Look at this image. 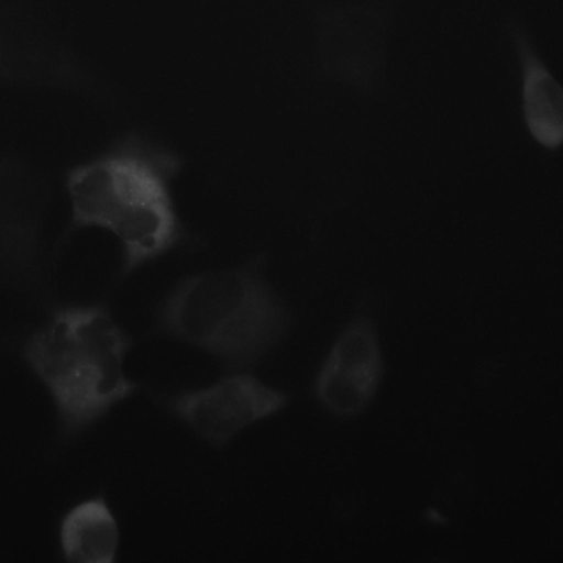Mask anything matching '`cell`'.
Wrapping results in <instances>:
<instances>
[{
    "label": "cell",
    "instance_id": "cell-2",
    "mask_svg": "<svg viewBox=\"0 0 563 563\" xmlns=\"http://www.w3.org/2000/svg\"><path fill=\"white\" fill-rule=\"evenodd\" d=\"M131 345L101 303L59 307L27 336L23 358L52 398L63 440L80 437L136 391L124 372Z\"/></svg>",
    "mask_w": 563,
    "mask_h": 563
},
{
    "label": "cell",
    "instance_id": "cell-7",
    "mask_svg": "<svg viewBox=\"0 0 563 563\" xmlns=\"http://www.w3.org/2000/svg\"><path fill=\"white\" fill-rule=\"evenodd\" d=\"M63 559L70 563H112L120 544L118 520L103 495L78 501L58 526Z\"/></svg>",
    "mask_w": 563,
    "mask_h": 563
},
{
    "label": "cell",
    "instance_id": "cell-5",
    "mask_svg": "<svg viewBox=\"0 0 563 563\" xmlns=\"http://www.w3.org/2000/svg\"><path fill=\"white\" fill-rule=\"evenodd\" d=\"M384 373L376 331L367 318L354 319L336 338L316 379L314 395L341 418L362 413L375 397Z\"/></svg>",
    "mask_w": 563,
    "mask_h": 563
},
{
    "label": "cell",
    "instance_id": "cell-4",
    "mask_svg": "<svg viewBox=\"0 0 563 563\" xmlns=\"http://www.w3.org/2000/svg\"><path fill=\"white\" fill-rule=\"evenodd\" d=\"M288 402V395L245 369L233 371L213 384L174 394L167 407L179 420L214 446H223L249 426Z\"/></svg>",
    "mask_w": 563,
    "mask_h": 563
},
{
    "label": "cell",
    "instance_id": "cell-8",
    "mask_svg": "<svg viewBox=\"0 0 563 563\" xmlns=\"http://www.w3.org/2000/svg\"><path fill=\"white\" fill-rule=\"evenodd\" d=\"M516 46L522 75V110L533 139L547 148L559 147L563 139V91L528 37L517 32Z\"/></svg>",
    "mask_w": 563,
    "mask_h": 563
},
{
    "label": "cell",
    "instance_id": "cell-3",
    "mask_svg": "<svg viewBox=\"0 0 563 563\" xmlns=\"http://www.w3.org/2000/svg\"><path fill=\"white\" fill-rule=\"evenodd\" d=\"M161 330L225 367L255 365L285 335L288 317L261 272V258L180 280L158 309Z\"/></svg>",
    "mask_w": 563,
    "mask_h": 563
},
{
    "label": "cell",
    "instance_id": "cell-1",
    "mask_svg": "<svg viewBox=\"0 0 563 563\" xmlns=\"http://www.w3.org/2000/svg\"><path fill=\"white\" fill-rule=\"evenodd\" d=\"M180 156L140 134H129L68 170L65 179L74 228L117 238L122 274L164 255L183 239L172 183Z\"/></svg>",
    "mask_w": 563,
    "mask_h": 563
},
{
    "label": "cell",
    "instance_id": "cell-6",
    "mask_svg": "<svg viewBox=\"0 0 563 563\" xmlns=\"http://www.w3.org/2000/svg\"><path fill=\"white\" fill-rule=\"evenodd\" d=\"M42 179L25 163L0 156V275L29 280L38 268L45 208Z\"/></svg>",
    "mask_w": 563,
    "mask_h": 563
}]
</instances>
